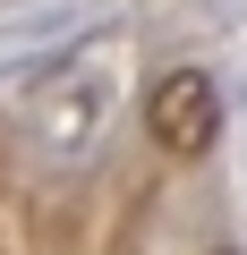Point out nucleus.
I'll return each mask as SVG.
<instances>
[{
  "label": "nucleus",
  "instance_id": "nucleus-1",
  "mask_svg": "<svg viewBox=\"0 0 247 255\" xmlns=\"http://www.w3.org/2000/svg\"><path fill=\"white\" fill-rule=\"evenodd\" d=\"M145 128H154L162 153L196 162V153L222 136V94H213V77H205V68H171V77L145 94Z\"/></svg>",
  "mask_w": 247,
  "mask_h": 255
}]
</instances>
